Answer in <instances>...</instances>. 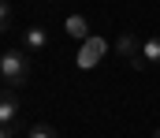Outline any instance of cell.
<instances>
[{"label": "cell", "mask_w": 160, "mask_h": 138, "mask_svg": "<svg viewBox=\"0 0 160 138\" xmlns=\"http://www.w3.org/2000/svg\"><path fill=\"white\" fill-rule=\"evenodd\" d=\"M26 138H60V135H56V131H52L48 123H34V127L26 131Z\"/></svg>", "instance_id": "cell-8"}, {"label": "cell", "mask_w": 160, "mask_h": 138, "mask_svg": "<svg viewBox=\"0 0 160 138\" xmlns=\"http://www.w3.org/2000/svg\"><path fill=\"white\" fill-rule=\"evenodd\" d=\"M19 116H22V105H19L15 90H4V97H0V123L4 127H15Z\"/></svg>", "instance_id": "cell-3"}, {"label": "cell", "mask_w": 160, "mask_h": 138, "mask_svg": "<svg viewBox=\"0 0 160 138\" xmlns=\"http://www.w3.org/2000/svg\"><path fill=\"white\" fill-rule=\"evenodd\" d=\"M52 4H60V0H52Z\"/></svg>", "instance_id": "cell-10"}, {"label": "cell", "mask_w": 160, "mask_h": 138, "mask_svg": "<svg viewBox=\"0 0 160 138\" xmlns=\"http://www.w3.org/2000/svg\"><path fill=\"white\" fill-rule=\"evenodd\" d=\"M142 60L149 67H160V34H153V38L142 41Z\"/></svg>", "instance_id": "cell-7"}, {"label": "cell", "mask_w": 160, "mask_h": 138, "mask_svg": "<svg viewBox=\"0 0 160 138\" xmlns=\"http://www.w3.org/2000/svg\"><path fill=\"white\" fill-rule=\"evenodd\" d=\"M26 79H30V52L26 49H8L0 56V82H4V90L19 93L26 86Z\"/></svg>", "instance_id": "cell-1"}, {"label": "cell", "mask_w": 160, "mask_h": 138, "mask_svg": "<svg viewBox=\"0 0 160 138\" xmlns=\"http://www.w3.org/2000/svg\"><path fill=\"white\" fill-rule=\"evenodd\" d=\"M153 138H160V131H157V135H153Z\"/></svg>", "instance_id": "cell-9"}, {"label": "cell", "mask_w": 160, "mask_h": 138, "mask_svg": "<svg viewBox=\"0 0 160 138\" xmlns=\"http://www.w3.org/2000/svg\"><path fill=\"white\" fill-rule=\"evenodd\" d=\"M104 49H108V41H104V38H93V34H89V38L82 41V49H78V60H75V64H78L82 71L97 67V64H101V56H104Z\"/></svg>", "instance_id": "cell-2"}, {"label": "cell", "mask_w": 160, "mask_h": 138, "mask_svg": "<svg viewBox=\"0 0 160 138\" xmlns=\"http://www.w3.org/2000/svg\"><path fill=\"white\" fill-rule=\"evenodd\" d=\"M63 30H67V38H75V41H86V38H89V23H86L82 15H67Z\"/></svg>", "instance_id": "cell-6"}, {"label": "cell", "mask_w": 160, "mask_h": 138, "mask_svg": "<svg viewBox=\"0 0 160 138\" xmlns=\"http://www.w3.org/2000/svg\"><path fill=\"white\" fill-rule=\"evenodd\" d=\"M116 52H119L130 67H142V64H145V60H142V45H138V38H134V34H123L119 41H116Z\"/></svg>", "instance_id": "cell-4"}, {"label": "cell", "mask_w": 160, "mask_h": 138, "mask_svg": "<svg viewBox=\"0 0 160 138\" xmlns=\"http://www.w3.org/2000/svg\"><path fill=\"white\" fill-rule=\"evenodd\" d=\"M45 45H48V34H45L41 26H26V30H22V49H26L30 56L45 52Z\"/></svg>", "instance_id": "cell-5"}]
</instances>
